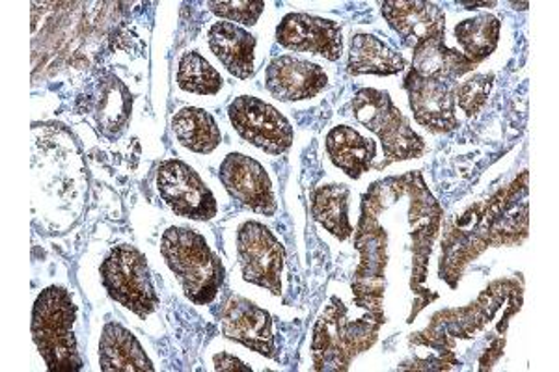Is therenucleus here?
<instances>
[{
    "label": "nucleus",
    "mask_w": 559,
    "mask_h": 372,
    "mask_svg": "<svg viewBox=\"0 0 559 372\" xmlns=\"http://www.w3.org/2000/svg\"><path fill=\"white\" fill-rule=\"evenodd\" d=\"M160 253L191 302L207 305L215 300L226 272L202 235L189 228L166 229Z\"/></svg>",
    "instance_id": "nucleus-1"
},
{
    "label": "nucleus",
    "mask_w": 559,
    "mask_h": 372,
    "mask_svg": "<svg viewBox=\"0 0 559 372\" xmlns=\"http://www.w3.org/2000/svg\"><path fill=\"white\" fill-rule=\"evenodd\" d=\"M76 305L68 290L47 287L41 290L33 311V339L45 365L51 372H75L83 369L76 350Z\"/></svg>",
    "instance_id": "nucleus-2"
},
{
    "label": "nucleus",
    "mask_w": 559,
    "mask_h": 372,
    "mask_svg": "<svg viewBox=\"0 0 559 372\" xmlns=\"http://www.w3.org/2000/svg\"><path fill=\"white\" fill-rule=\"evenodd\" d=\"M345 315L347 308L332 298L313 329V361L318 371H347L355 356L373 347L386 322L384 313H368L355 322L347 321Z\"/></svg>",
    "instance_id": "nucleus-3"
},
{
    "label": "nucleus",
    "mask_w": 559,
    "mask_h": 372,
    "mask_svg": "<svg viewBox=\"0 0 559 372\" xmlns=\"http://www.w3.org/2000/svg\"><path fill=\"white\" fill-rule=\"evenodd\" d=\"M353 115L366 129L381 139L386 160L379 166V170L392 163L418 158L426 152L424 140L418 133H414L407 118L401 115L388 92L358 89L353 99Z\"/></svg>",
    "instance_id": "nucleus-4"
},
{
    "label": "nucleus",
    "mask_w": 559,
    "mask_h": 372,
    "mask_svg": "<svg viewBox=\"0 0 559 372\" xmlns=\"http://www.w3.org/2000/svg\"><path fill=\"white\" fill-rule=\"evenodd\" d=\"M102 279L108 297L133 311L140 319H147L159 305L153 289L146 257L129 244L116 247L103 261Z\"/></svg>",
    "instance_id": "nucleus-5"
},
{
    "label": "nucleus",
    "mask_w": 559,
    "mask_h": 372,
    "mask_svg": "<svg viewBox=\"0 0 559 372\" xmlns=\"http://www.w3.org/2000/svg\"><path fill=\"white\" fill-rule=\"evenodd\" d=\"M237 253L242 278L271 290L276 297L282 295L286 252L271 229L260 221H245L237 233Z\"/></svg>",
    "instance_id": "nucleus-6"
},
{
    "label": "nucleus",
    "mask_w": 559,
    "mask_h": 372,
    "mask_svg": "<svg viewBox=\"0 0 559 372\" xmlns=\"http://www.w3.org/2000/svg\"><path fill=\"white\" fill-rule=\"evenodd\" d=\"M229 121L241 139L269 155H282L293 144V127L276 108L258 97L242 95L228 108Z\"/></svg>",
    "instance_id": "nucleus-7"
},
{
    "label": "nucleus",
    "mask_w": 559,
    "mask_h": 372,
    "mask_svg": "<svg viewBox=\"0 0 559 372\" xmlns=\"http://www.w3.org/2000/svg\"><path fill=\"white\" fill-rule=\"evenodd\" d=\"M403 86L407 89L408 103L419 125L437 134L450 133L453 129H457L459 120L455 115L457 81L448 76L419 75L408 71Z\"/></svg>",
    "instance_id": "nucleus-8"
},
{
    "label": "nucleus",
    "mask_w": 559,
    "mask_h": 372,
    "mask_svg": "<svg viewBox=\"0 0 559 372\" xmlns=\"http://www.w3.org/2000/svg\"><path fill=\"white\" fill-rule=\"evenodd\" d=\"M157 189L174 213L191 220L215 218L216 200L202 177L181 160H166L157 173Z\"/></svg>",
    "instance_id": "nucleus-9"
},
{
    "label": "nucleus",
    "mask_w": 559,
    "mask_h": 372,
    "mask_svg": "<svg viewBox=\"0 0 559 372\" xmlns=\"http://www.w3.org/2000/svg\"><path fill=\"white\" fill-rule=\"evenodd\" d=\"M276 39L282 47L295 52H312L336 62L344 52L342 26L308 13H289L278 28Z\"/></svg>",
    "instance_id": "nucleus-10"
},
{
    "label": "nucleus",
    "mask_w": 559,
    "mask_h": 372,
    "mask_svg": "<svg viewBox=\"0 0 559 372\" xmlns=\"http://www.w3.org/2000/svg\"><path fill=\"white\" fill-rule=\"evenodd\" d=\"M221 181L229 196L260 215L273 216L276 213L273 184L265 168L254 158L231 153L221 165Z\"/></svg>",
    "instance_id": "nucleus-11"
},
{
    "label": "nucleus",
    "mask_w": 559,
    "mask_h": 372,
    "mask_svg": "<svg viewBox=\"0 0 559 372\" xmlns=\"http://www.w3.org/2000/svg\"><path fill=\"white\" fill-rule=\"evenodd\" d=\"M133 112V95L112 73L99 76L86 94V115L108 140L120 139Z\"/></svg>",
    "instance_id": "nucleus-12"
},
{
    "label": "nucleus",
    "mask_w": 559,
    "mask_h": 372,
    "mask_svg": "<svg viewBox=\"0 0 559 372\" xmlns=\"http://www.w3.org/2000/svg\"><path fill=\"white\" fill-rule=\"evenodd\" d=\"M382 15L411 49L429 39L444 38L445 15L435 2L390 0L382 4Z\"/></svg>",
    "instance_id": "nucleus-13"
},
{
    "label": "nucleus",
    "mask_w": 559,
    "mask_h": 372,
    "mask_svg": "<svg viewBox=\"0 0 559 372\" xmlns=\"http://www.w3.org/2000/svg\"><path fill=\"white\" fill-rule=\"evenodd\" d=\"M265 84L278 101H305L326 88L329 76L318 63L280 57L269 63Z\"/></svg>",
    "instance_id": "nucleus-14"
},
{
    "label": "nucleus",
    "mask_w": 559,
    "mask_h": 372,
    "mask_svg": "<svg viewBox=\"0 0 559 372\" xmlns=\"http://www.w3.org/2000/svg\"><path fill=\"white\" fill-rule=\"evenodd\" d=\"M223 332L231 341L274 358L273 321L267 311L261 310L247 298L231 297L224 305Z\"/></svg>",
    "instance_id": "nucleus-15"
},
{
    "label": "nucleus",
    "mask_w": 559,
    "mask_h": 372,
    "mask_svg": "<svg viewBox=\"0 0 559 372\" xmlns=\"http://www.w3.org/2000/svg\"><path fill=\"white\" fill-rule=\"evenodd\" d=\"M210 47L231 75L237 79L254 75L255 38L250 32L221 21L211 26Z\"/></svg>",
    "instance_id": "nucleus-16"
},
{
    "label": "nucleus",
    "mask_w": 559,
    "mask_h": 372,
    "mask_svg": "<svg viewBox=\"0 0 559 372\" xmlns=\"http://www.w3.org/2000/svg\"><path fill=\"white\" fill-rule=\"evenodd\" d=\"M99 365L105 372H152L153 365L139 339L116 322L103 328Z\"/></svg>",
    "instance_id": "nucleus-17"
},
{
    "label": "nucleus",
    "mask_w": 559,
    "mask_h": 372,
    "mask_svg": "<svg viewBox=\"0 0 559 372\" xmlns=\"http://www.w3.org/2000/svg\"><path fill=\"white\" fill-rule=\"evenodd\" d=\"M326 153L350 179H360L373 165L376 142L347 125L334 127L326 136Z\"/></svg>",
    "instance_id": "nucleus-18"
},
{
    "label": "nucleus",
    "mask_w": 559,
    "mask_h": 372,
    "mask_svg": "<svg viewBox=\"0 0 559 372\" xmlns=\"http://www.w3.org/2000/svg\"><path fill=\"white\" fill-rule=\"evenodd\" d=\"M407 68L405 58L373 34H356L350 41V75H397Z\"/></svg>",
    "instance_id": "nucleus-19"
},
{
    "label": "nucleus",
    "mask_w": 559,
    "mask_h": 372,
    "mask_svg": "<svg viewBox=\"0 0 559 372\" xmlns=\"http://www.w3.org/2000/svg\"><path fill=\"white\" fill-rule=\"evenodd\" d=\"M476 65L477 63L464 57L463 52L450 49L444 38H435L414 49L411 71L419 75L448 76L459 81L461 76L471 73Z\"/></svg>",
    "instance_id": "nucleus-20"
},
{
    "label": "nucleus",
    "mask_w": 559,
    "mask_h": 372,
    "mask_svg": "<svg viewBox=\"0 0 559 372\" xmlns=\"http://www.w3.org/2000/svg\"><path fill=\"white\" fill-rule=\"evenodd\" d=\"M174 133L181 145L194 153L215 152L221 144V129L204 108L185 107L174 116Z\"/></svg>",
    "instance_id": "nucleus-21"
},
{
    "label": "nucleus",
    "mask_w": 559,
    "mask_h": 372,
    "mask_svg": "<svg viewBox=\"0 0 559 372\" xmlns=\"http://www.w3.org/2000/svg\"><path fill=\"white\" fill-rule=\"evenodd\" d=\"M313 218L336 239L353 235L349 220V189L345 184H324L313 194Z\"/></svg>",
    "instance_id": "nucleus-22"
},
{
    "label": "nucleus",
    "mask_w": 559,
    "mask_h": 372,
    "mask_svg": "<svg viewBox=\"0 0 559 372\" xmlns=\"http://www.w3.org/2000/svg\"><path fill=\"white\" fill-rule=\"evenodd\" d=\"M500 28V20L490 13L459 23L455 26V38L463 47L464 57L471 58L472 62H484L485 58L496 51Z\"/></svg>",
    "instance_id": "nucleus-23"
},
{
    "label": "nucleus",
    "mask_w": 559,
    "mask_h": 372,
    "mask_svg": "<svg viewBox=\"0 0 559 372\" xmlns=\"http://www.w3.org/2000/svg\"><path fill=\"white\" fill-rule=\"evenodd\" d=\"M179 88L198 95H215L223 88L221 73L198 52H185L179 60L178 70Z\"/></svg>",
    "instance_id": "nucleus-24"
},
{
    "label": "nucleus",
    "mask_w": 559,
    "mask_h": 372,
    "mask_svg": "<svg viewBox=\"0 0 559 372\" xmlns=\"http://www.w3.org/2000/svg\"><path fill=\"white\" fill-rule=\"evenodd\" d=\"M495 83L492 73H484V75H474L466 83L459 84L455 89V101L466 116H474L484 108L485 103L489 99L490 89Z\"/></svg>",
    "instance_id": "nucleus-25"
},
{
    "label": "nucleus",
    "mask_w": 559,
    "mask_h": 372,
    "mask_svg": "<svg viewBox=\"0 0 559 372\" xmlns=\"http://www.w3.org/2000/svg\"><path fill=\"white\" fill-rule=\"evenodd\" d=\"M211 12L223 20L242 23V25H255L261 13L265 10V2L261 0H234V2H210Z\"/></svg>",
    "instance_id": "nucleus-26"
},
{
    "label": "nucleus",
    "mask_w": 559,
    "mask_h": 372,
    "mask_svg": "<svg viewBox=\"0 0 559 372\" xmlns=\"http://www.w3.org/2000/svg\"><path fill=\"white\" fill-rule=\"evenodd\" d=\"M464 216H466L468 220L474 221V226H476V228L489 229L490 216L477 215L476 207H472L468 213H464ZM484 233L485 231H479V233L474 237L471 244H468V250H471V252H468V263H471L472 257H477V255L484 252L485 248H487V244H485Z\"/></svg>",
    "instance_id": "nucleus-27"
},
{
    "label": "nucleus",
    "mask_w": 559,
    "mask_h": 372,
    "mask_svg": "<svg viewBox=\"0 0 559 372\" xmlns=\"http://www.w3.org/2000/svg\"><path fill=\"white\" fill-rule=\"evenodd\" d=\"M215 369L221 372H250L252 369L250 367L245 365L241 360H237L236 356H231V353H216L215 358Z\"/></svg>",
    "instance_id": "nucleus-28"
},
{
    "label": "nucleus",
    "mask_w": 559,
    "mask_h": 372,
    "mask_svg": "<svg viewBox=\"0 0 559 372\" xmlns=\"http://www.w3.org/2000/svg\"><path fill=\"white\" fill-rule=\"evenodd\" d=\"M464 7H466V10H476V8L484 7V8H490L496 7V2H463Z\"/></svg>",
    "instance_id": "nucleus-29"
}]
</instances>
